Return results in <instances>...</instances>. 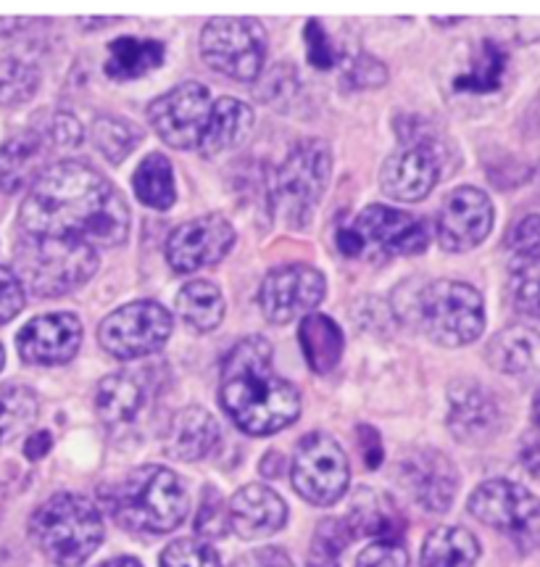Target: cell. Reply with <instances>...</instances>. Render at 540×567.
Returning <instances> with one entry per match:
<instances>
[{"mask_svg":"<svg viewBox=\"0 0 540 567\" xmlns=\"http://www.w3.org/2000/svg\"><path fill=\"white\" fill-rule=\"evenodd\" d=\"M19 225L24 235L34 238L114 248L129 235V206L93 167L59 162L32 183L19 212Z\"/></svg>","mask_w":540,"mask_h":567,"instance_id":"1","label":"cell"},{"mask_svg":"<svg viewBox=\"0 0 540 567\" xmlns=\"http://www.w3.org/2000/svg\"><path fill=\"white\" fill-rule=\"evenodd\" d=\"M221 406L248 435H272L293 425L301 414L295 385L272 368V346L248 336L230 351L221 368Z\"/></svg>","mask_w":540,"mask_h":567,"instance_id":"2","label":"cell"},{"mask_svg":"<svg viewBox=\"0 0 540 567\" xmlns=\"http://www.w3.org/2000/svg\"><path fill=\"white\" fill-rule=\"evenodd\" d=\"M108 509L122 528L158 536L183 525L188 515V494L177 473L162 465H145L111 488Z\"/></svg>","mask_w":540,"mask_h":567,"instance_id":"3","label":"cell"},{"mask_svg":"<svg viewBox=\"0 0 540 567\" xmlns=\"http://www.w3.org/2000/svg\"><path fill=\"white\" fill-rule=\"evenodd\" d=\"M30 536L53 565L80 567L103 542L101 509L80 494H55L34 509Z\"/></svg>","mask_w":540,"mask_h":567,"instance_id":"4","label":"cell"},{"mask_svg":"<svg viewBox=\"0 0 540 567\" xmlns=\"http://www.w3.org/2000/svg\"><path fill=\"white\" fill-rule=\"evenodd\" d=\"M412 312L422 333L446 349L477 341L486 328V303L480 290L459 280H438L419 288Z\"/></svg>","mask_w":540,"mask_h":567,"instance_id":"5","label":"cell"},{"mask_svg":"<svg viewBox=\"0 0 540 567\" xmlns=\"http://www.w3.org/2000/svg\"><path fill=\"white\" fill-rule=\"evenodd\" d=\"M17 267L34 296H64L85 286L98 269V248L24 235L17 244Z\"/></svg>","mask_w":540,"mask_h":567,"instance_id":"6","label":"cell"},{"mask_svg":"<svg viewBox=\"0 0 540 567\" xmlns=\"http://www.w3.org/2000/svg\"><path fill=\"white\" fill-rule=\"evenodd\" d=\"M332 175V151L322 141H303L290 151L277 169L272 206L277 217L293 230L309 225L328 190Z\"/></svg>","mask_w":540,"mask_h":567,"instance_id":"7","label":"cell"},{"mask_svg":"<svg viewBox=\"0 0 540 567\" xmlns=\"http://www.w3.org/2000/svg\"><path fill=\"white\" fill-rule=\"evenodd\" d=\"M200 56L225 78L251 82L267 61L264 27L248 17L211 19L200 32Z\"/></svg>","mask_w":540,"mask_h":567,"instance_id":"8","label":"cell"},{"mask_svg":"<svg viewBox=\"0 0 540 567\" xmlns=\"http://www.w3.org/2000/svg\"><path fill=\"white\" fill-rule=\"evenodd\" d=\"M349 456L328 433H311L295 449L290 481L303 499L316 507H332L349 488Z\"/></svg>","mask_w":540,"mask_h":567,"instance_id":"9","label":"cell"},{"mask_svg":"<svg viewBox=\"0 0 540 567\" xmlns=\"http://www.w3.org/2000/svg\"><path fill=\"white\" fill-rule=\"evenodd\" d=\"M172 315L156 301H135L111 312L98 328V341L111 357L141 359L156 354L169 341Z\"/></svg>","mask_w":540,"mask_h":567,"instance_id":"10","label":"cell"},{"mask_svg":"<svg viewBox=\"0 0 540 567\" xmlns=\"http://www.w3.org/2000/svg\"><path fill=\"white\" fill-rule=\"evenodd\" d=\"M211 106L209 87H204L200 82H183L150 103L148 122L156 135L172 148H198L206 122L211 116Z\"/></svg>","mask_w":540,"mask_h":567,"instance_id":"11","label":"cell"},{"mask_svg":"<svg viewBox=\"0 0 540 567\" xmlns=\"http://www.w3.org/2000/svg\"><path fill=\"white\" fill-rule=\"evenodd\" d=\"M324 275L311 265H282L274 267L261 282V312L269 322L288 324L298 317L314 315L324 299Z\"/></svg>","mask_w":540,"mask_h":567,"instance_id":"12","label":"cell"},{"mask_svg":"<svg viewBox=\"0 0 540 567\" xmlns=\"http://www.w3.org/2000/svg\"><path fill=\"white\" fill-rule=\"evenodd\" d=\"M469 512L490 528L528 536L540 525V499L515 481H486L469 496Z\"/></svg>","mask_w":540,"mask_h":567,"instance_id":"13","label":"cell"},{"mask_svg":"<svg viewBox=\"0 0 540 567\" xmlns=\"http://www.w3.org/2000/svg\"><path fill=\"white\" fill-rule=\"evenodd\" d=\"M494 230V204L482 190L464 185L448 193L438 212V240L446 251H472Z\"/></svg>","mask_w":540,"mask_h":567,"instance_id":"14","label":"cell"},{"mask_svg":"<svg viewBox=\"0 0 540 567\" xmlns=\"http://www.w3.org/2000/svg\"><path fill=\"white\" fill-rule=\"evenodd\" d=\"M235 244V230L219 214L190 219L169 235L166 259L175 272H196L211 267L230 254Z\"/></svg>","mask_w":540,"mask_h":567,"instance_id":"15","label":"cell"},{"mask_svg":"<svg viewBox=\"0 0 540 567\" xmlns=\"http://www.w3.org/2000/svg\"><path fill=\"white\" fill-rule=\"evenodd\" d=\"M438 179L440 158L430 141L406 143L398 154L387 158L383 175H380V183H383L387 196L406 200V204L430 196Z\"/></svg>","mask_w":540,"mask_h":567,"instance_id":"16","label":"cell"},{"mask_svg":"<svg viewBox=\"0 0 540 567\" xmlns=\"http://www.w3.org/2000/svg\"><path fill=\"white\" fill-rule=\"evenodd\" d=\"M353 230L362 238L364 248L372 246L383 254L414 256L427 248V230L412 214L391 209V206L372 204L353 219Z\"/></svg>","mask_w":540,"mask_h":567,"instance_id":"17","label":"cell"},{"mask_svg":"<svg viewBox=\"0 0 540 567\" xmlns=\"http://www.w3.org/2000/svg\"><path fill=\"white\" fill-rule=\"evenodd\" d=\"M82 324L74 315H43L24 324L17 336L19 357L30 364H66L80 351Z\"/></svg>","mask_w":540,"mask_h":567,"instance_id":"18","label":"cell"},{"mask_svg":"<svg viewBox=\"0 0 540 567\" xmlns=\"http://www.w3.org/2000/svg\"><path fill=\"white\" fill-rule=\"evenodd\" d=\"M401 481L414 502H419L427 512H446L459 488V473L454 462L435 449H422L408 456L401 465Z\"/></svg>","mask_w":540,"mask_h":567,"instance_id":"19","label":"cell"},{"mask_svg":"<svg viewBox=\"0 0 540 567\" xmlns=\"http://www.w3.org/2000/svg\"><path fill=\"white\" fill-rule=\"evenodd\" d=\"M451 399V410H448V427H451L454 439L464 444H486L494 439L498 431V412L496 399L482 389L475 380H459L448 391Z\"/></svg>","mask_w":540,"mask_h":567,"instance_id":"20","label":"cell"},{"mask_svg":"<svg viewBox=\"0 0 540 567\" xmlns=\"http://www.w3.org/2000/svg\"><path fill=\"white\" fill-rule=\"evenodd\" d=\"M230 528L246 542L274 536L288 520V507L282 496L261 483L243 486L227 504Z\"/></svg>","mask_w":540,"mask_h":567,"instance_id":"21","label":"cell"},{"mask_svg":"<svg viewBox=\"0 0 540 567\" xmlns=\"http://www.w3.org/2000/svg\"><path fill=\"white\" fill-rule=\"evenodd\" d=\"M219 444V423L204 406L179 410L164 431L166 454L183 462H196L209 456Z\"/></svg>","mask_w":540,"mask_h":567,"instance_id":"22","label":"cell"},{"mask_svg":"<svg viewBox=\"0 0 540 567\" xmlns=\"http://www.w3.org/2000/svg\"><path fill=\"white\" fill-rule=\"evenodd\" d=\"M486 359L490 368L503 375H536L540 372V333L525 324H511L490 338Z\"/></svg>","mask_w":540,"mask_h":567,"instance_id":"23","label":"cell"},{"mask_svg":"<svg viewBox=\"0 0 540 567\" xmlns=\"http://www.w3.org/2000/svg\"><path fill=\"white\" fill-rule=\"evenodd\" d=\"M48 143L45 137L34 133L13 135L9 143L0 148V190L19 193L27 183H34L43 175Z\"/></svg>","mask_w":540,"mask_h":567,"instance_id":"24","label":"cell"},{"mask_svg":"<svg viewBox=\"0 0 540 567\" xmlns=\"http://www.w3.org/2000/svg\"><path fill=\"white\" fill-rule=\"evenodd\" d=\"M253 127V109L238 99L214 101L211 116L206 122L204 137H200L198 151L204 156H217L221 151H230L246 141Z\"/></svg>","mask_w":540,"mask_h":567,"instance_id":"25","label":"cell"},{"mask_svg":"<svg viewBox=\"0 0 540 567\" xmlns=\"http://www.w3.org/2000/svg\"><path fill=\"white\" fill-rule=\"evenodd\" d=\"M345 523H349L353 538L370 536L375 542H398L401 530H404L398 509L383 494L370 488L359 491L351 504V520Z\"/></svg>","mask_w":540,"mask_h":567,"instance_id":"26","label":"cell"},{"mask_svg":"<svg viewBox=\"0 0 540 567\" xmlns=\"http://www.w3.org/2000/svg\"><path fill=\"white\" fill-rule=\"evenodd\" d=\"M298 341H301L303 357L316 375H328L338 368L343 357V330L335 320L324 315H307L298 324Z\"/></svg>","mask_w":540,"mask_h":567,"instance_id":"27","label":"cell"},{"mask_svg":"<svg viewBox=\"0 0 540 567\" xmlns=\"http://www.w3.org/2000/svg\"><path fill=\"white\" fill-rule=\"evenodd\" d=\"M164 64V45L143 38H116L108 45L106 74L111 80H137Z\"/></svg>","mask_w":540,"mask_h":567,"instance_id":"28","label":"cell"},{"mask_svg":"<svg viewBox=\"0 0 540 567\" xmlns=\"http://www.w3.org/2000/svg\"><path fill=\"white\" fill-rule=\"evenodd\" d=\"M145 391L133 375H108L101 380L95 393V410L106 425H127L141 414Z\"/></svg>","mask_w":540,"mask_h":567,"instance_id":"29","label":"cell"},{"mask_svg":"<svg viewBox=\"0 0 540 567\" xmlns=\"http://www.w3.org/2000/svg\"><path fill=\"white\" fill-rule=\"evenodd\" d=\"M480 544L459 525H443L422 546V567H475Z\"/></svg>","mask_w":540,"mask_h":567,"instance_id":"30","label":"cell"},{"mask_svg":"<svg viewBox=\"0 0 540 567\" xmlns=\"http://www.w3.org/2000/svg\"><path fill=\"white\" fill-rule=\"evenodd\" d=\"M177 315L198 333H211L225 320V296L209 280H193L177 293Z\"/></svg>","mask_w":540,"mask_h":567,"instance_id":"31","label":"cell"},{"mask_svg":"<svg viewBox=\"0 0 540 567\" xmlns=\"http://www.w3.org/2000/svg\"><path fill=\"white\" fill-rule=\"evenodd\" d=\"M509 56L501 45L494 43V40H486L477 51L472 66L467 72L459 74L454 82V87L459 93H475V95H488L496 93L498 87L503 85V78H507Z\"/></svg>","mask_w":540,"mask_h":567,"instance_id":"32","label":"cell"},{"mask_svg":"<svg viewBox=\"0 0 540 567\" xmlns=\"http://www.w3.org/2000/svg\"><path fill=\"white\" fill-rule=\"evenodd\" d=\"M135 193L150 209L166 212L175 206L177 188H175V172H172L169 158L162 154H150L143 158V164L135 172Z\"/></svg>","mask_w":540,"mask_h":567,"instance_id":"33","label":"cell"},{"mask_svg":"<svg viewBox=\"0 0 540 567\" xmlns=\"http://www.w3.org/2000/svg\"><path fill=\"white\" fill-rule=\"evenodd\" d=\"M38 396L27 385H0V446L11 444L38 420Z\"/></svg>","mask_w":540,"mask_h":567,"instance_id":"34","label":"cell"},{"mask_svg":"<svg viewBox=\"0 0 540 567\" xmlns=\"http://www.w3.org/2000/svg\"><path fill=\"white\" fill-rule=\"evenodd\" d=\"M143 133L141 127L120 116H101L93 124V143L95 148L106 156L111 164H122L133 151L141 145Z\"/></svg>","mask_w":540,"mask_h":567,"instance_id":"35","label":"cell"},{"mask_svg":"<svg viewBox=\"0 0 540 567\" xmlns=\"http://www.w3.org/2000/svg\"><path fill=\"white\" fill-rule=\"evenodd\" d=\"M38 74L17 59L0 61V106H17L32 99L38 90Z\"/></svg>","mask_w":540,"mask_h":567,"instance_id":"36","label":"cell"},{"mask_svg":"<svg viewBox=\"0 0 540 567\" xmlns=\"http://www.w3.org/2000/svg\"><path fill=\"white\" fill-rule=\"evenodd\" d=\"M511 299L519 312L540 320V261L511 265Z\"/></svg>","mask_w":540,"mask_h":567,"instance_id":"37","label":"cell"},{"mask_svg":"<svg viewBox=\"0 0 540 567\" xmlns=\"http://www.w3.org/2000/svg\"><path fill=\"white\" fill-rule=\"evenodd\" d=\"M162 567H225L217 549L209 542L198 538H179L172 542L162 555Z\"/></svg>","mask_w":540,"mask_h":567,"instance_id":"38","label":"cell"},{"mask_svg":"<svg viewBox=\"0 0 540 567\" xmlns=\"http://www.w3.org/2000/svg\"><path fill=\"white\" fill-rule=\"evenodd\" d=\"M196 530L204 536V542L227 536V530H230V512H227V502L221 499V494L214 486L204 488V499H200V509L196 517Z\"/></svg>","mask_w":540,"mask_h":567,"instance_id":"39","label":"cell"},{"mask_svg":"<svg viewBox=\"0 0 540 567\" xmlns=\"http://www.w3.org/2000/svg\"><path fill=\"white\" fill-rule=\"evenodd\" d=\"M509 248L515 256V265L522 261H540V217L530 214V217L519 219L515 230L509 233Z\"/></svg>","mask_w":540,"mask_h":567,"instance_id":"40","label":"cell"},{"mask_svg":"<svg viewBox=\"0 0 540 567\" xmlns=\"http://www.w3.org/2000/svg\"><path fill=\"white\" fill-rule=\"evenodd\" d=\"M345 82L356 90H372V87H383L387 82V69L383 61H377L375 56H362L353 59V64L345 72Z\"/></svg>","mask_w":540,"mask_h":567,"instance_id":"41","label":"cell"},{"mask_svg":"<svg viewBox=\"0 0 540 567\" xmlns=\"http://www.w3.org/2000/svg\"><path fill=\"white\" fill-rule=\"evenodd\" d=\"M24 309V286L17 272L9 267H0V324L11 322Z\"/></svg>","mask_w":540,"mask_h":567,"instance_id":"42","label":"cell"},{"mask_svg":"<svg viewBox=\"0 0 540 567\" xmlns=\"http://www.w3.org/2000/svg\"><path fill=\"white\" fill-rule=\"evenodd\" d=\"M356 567H408V555L401 542H375L359 555Z\"/></svg>","mask_w":540,"mask_h":567,"instance_id":"43","label":"cell"},{"mask_svg":"<svg viewBox=\"0 0 540 567\" xmlns=\"http://www.w3.org/2000/svg\"><path fill=\"white\" fill-rule=\"evenodd\" d=\"M307 45H309V61L316 69H322L324 72V69H332L338 64L335 45H332L328 30H324L316 19H311L307 24Z\"/></svg>","mask_w":540,"mask_h":567,"instance_id":"44","label":"cell"},{"mask_svg":"<svg viewBox=\"0 0 540 567\" xmlns=\"http://www.w3.org/2000/svg\"><path fill=\"white\" fill-rule=\"evenodd\" d=\"M38 133L45 137V143H53V145H61V148H66V145H77L82 141V124L74 120L72 114L59 112L48 120V127L38 130Z\"/></svg>","mask_w":540,"mask_h":567,"instance_id":"45","label":"cell"},{"mask_svg":"<svg viewBox=\"0 0 540 567\" xmlns=\"http://www.w3.org/2000/svg\"><path fill=\"white\" fill-rule=\"evenodd\" d=\"M232 567H293L290 557L277 546H264V549H256L251 555L240 557Z\"/></svg>","mask_w":540,"mask_h":567,"instance_id":"46","label":"cell"},{"mask_svg":"<svg viewBox=\"0 0 540 567\" xmlns=\"http://www.w3.org/2000/svg\"><path fill=\"white\" fill-rule=\"evenodd\" d=\"M359 446H362L366 467H380V462H383V441H380L377 431H372L370 425L359 427Z\"/></svg>","mask_w":540,"mask_h":567,"instance_id":"47","label":"cell"},{"mask_svg":"<svg viewBox=\"0 0 540 567\" xmlns=\"http://www.w3.org/2000/svg\"><path fill=\"white\" fill-rule=\"evenodd\" d=\"M338 248H341V254L343 256H362L364 254V244H362V238H359L356 235V230H353L351 225H345V227H341V230H338Z\"/></svg>","mask_w":540,"mask_h":567,"instance_id":"48","label":"cell"},{"mask_svg":"<svg viewBox=\"0 0 540 567\" xmlns=\"http://www.w3.org/2000/svg\"><path fill=\"white\" fill-rule=\"evenodd\" d=\"M51 446H53L51 433H48V431H38V433H32L30 439H27L24 454L30 456V460H43V456H45L48 452H51Z\"/></svg>","mask_w":540,"mask_h":567,"instance_id":"49","label":"cell"},{"mask_svg":"<svg viewBox=\"0 0 540 567\" xmlns=\"http://www.w3.org/2000/svg\"><path fill=\"white\" fill-rule=\"evenodd\" d=\"M101 567H143V565L133 557H116V559H108V563H103Z\"/></svg>","mask_w":540,"mask_h":567,"instance_id":"50","label":"cell"},{"mask_svg":"<svg viewBox=\"0 0 540 567\" xmlns=\"http://www.w3.org/2000/svg\"><path fill=\"white\" fill-rule=\"evenodd\" d=\"M532 417H536V425L540 427V391H538L536 401H532Z\"/></svg>","mask_w":540,"mask_h":567,"instance_id":"51","label":"cell"},{"mask_svg":"<svg viewBox=\"0 0 540 567\" xmlns=\"http://www.w3.org/2000/svg\"><path fill=\"white\" fill-rule=\"evenodd\" d=\"M3 364H6V351H3V346H0V370H3Z\"/></svg>","mask_w":540,"mask_h":567,"instance_id":"52","label":"cell"}]
</instances>
